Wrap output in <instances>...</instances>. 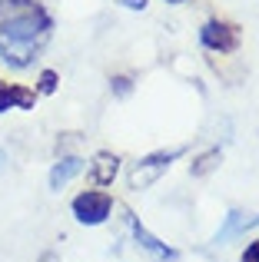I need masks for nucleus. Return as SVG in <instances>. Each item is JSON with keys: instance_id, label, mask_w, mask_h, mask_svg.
Instances as JSON below:
<instances>
[{"instance_id": "7", "label": "nucleus", "mask_w": 259, "mask_h": 262, "mask_svg": "<svg viewBox=\"0 0 259 262\" xmlns=\"http://www.w3.org/2000/svg\"><path fill=\"white\" fill-rule=\"evenodd\" d=\"M37 93L27 86H0V113L7 110H33Z\"/></svg>"}, {"instance_id": "14", "label": "nucleus", "mask_w": 259, "mask_h": 262, "mask_svg": "<svg viewBox=\"0 0 259 262\" xmlns=\"http://www.w3.org/2000/svg\"><path fill=\"white\" fill-rule=\"evenodd\" d=\"M126 10H146V0H120Z\"/></svg>"}, {"instance_id": "16", "label": "nucleus", "mask_w": 259, "mask_h": 262, "mask_svg": "<svg viewBox=\"0 0 259 262\" xmlns=\"http://www.w3.org/2000/svg\"><path fill=\"white\" fill-rule=\"evenodd\" d=\"M166 4H183V0H166Z\"/></svg>"}, {"instance_id": "1", "label": "nucleus", "mask_w": 259, "mask_h": 262, "mask_svg": "<svg viewBox=\"0 0 259 262\" xmlns=\"http://www.w3.org/2000/svg\"><path fill=\"white\" fill-rule=\"evenodd\" d=\"M53 20L37 0H0V60L10 70H27L47 47Z\"/></svg>"}, {"instance_id": "13", "label": "nucleus", "mask_w": 259, "mask_h": 262, "mask_svg": "<svg viewBox=\"0 0 259 262\" xmlns=\"http://www.w3.org/2000/svg\"><path fill=\"white\" fill-rule=\"evenodd\" d=\"M113 90H117L120 96H126V93H130V80H126V77H117V80H113Z\"/></svg>"}, {"instance_id": "12", "label": "nucleus", "mask_w": 259, "mask_h": 262, "mask_svg": "<svg viewBox=\"0 0 259 262\" xmlns=\"http://www.w3.org/2000/svg\"><path fill=\"white\" fill-rule=\"evenodd\" d=\"M243 262H259V239L246 246V252H243Z\"/></svg>"}, {"instance_id": "17", "label": "nucleus", "mask_w": 259, "mask_h": 262, "mask_svg": "<svg viewBox=\"0 0 259 262\" xmlns=\"http://www.w3.org/2000/svg\"><path fill=\"white\" fill-rule=\"evenodd\" d=\"M0 166H4V153H0Z\"/></svg>"}, {"instance_id": "9", "label": "nucleus", "mask_w": 259, "mask_h": 262, "mask_svg": "<svg viewBox=\"0 0 259 262\" xmlns=\"http://www.w3.org/2000/svg\"><path fill=\"white\" fill-rule=\"evenodd\" d=\"M117 173H120V160L113 153H97V156H93L90 176H93V183H97V186H110Z\"/></svg>"}, {"instance_id": "5", "label": "nucleus", "mask_w": 259, "mask_h": 262, "mask_svg": "<svg viewBox=\"0 0 259 262\" xmlns=\"http://www.w3.org/2000/svg\"><path fill=\"white\" fill-rule=\"evenodd\" d=\"M126 223H130V229H133V239L140 243V249H146L156 262H176V259H180V252H176V249H169V246L160 243V239H156L143 223H136L133 212H126Z\"/></svg>"}, {"instance_id": "3", "label": "nucleus", "mask_w": 259, "mask_h": 262, "mask_svg": "<svg viewBox=\"0 0 259 262\" xmlns=\"http://www.w3.org/2000/svg\"><path fill=\"white\" fill-rule=\"evenodd\" d=\"M110 212H113V199L106 196V192L87 189V192H80V196L73 199V216H77V223H83V226L106 223Z\"/></svg>"}, {"instance_id": "10", "label": "nucleus", "mask_w": 259, "mask_h": 262, "mask_svg": "<svg viewBox=\"0 0 259 262\" xmlns=\"http://www.w3.org/2000/svg\"><path fill=\"white\" fill-rule=\"evenodd\" d=\"M220 149H209V153H203L200 160H196V166H193V176H206V173H213L216 166H220Z\"/></svg>"}, {"instance_id": "8", "label": "nucleus", "mask_w": 259, "mask_h": 262, "mask_svg": "<svg viewBox=\"0 0 259 262\" xmlns=\"http://www.w3.org/2000/svg\"><path fill=\"white\" fill-rule=\"evenodd\" d=\"M83 169H87V163L80 160V156H63V160L50 169V189H63V186L70 183L73 176H80Z\"/></svg>"}, {"instance_id": "15", "label": "nucleus", "mask_w": 259, "mask_h": 262, "mask_svg": "<svg viewBox=\"0 0 259 262\" xmlns=\"http://www.w3.org/2000/svg\"><path fill=\"white\" fill-rule=\"evenodd\" d=\"M40 262H57V256H53V252H44V256H40Z\"/></svg>"}, {"instance_id": "11", "label": "nucleus", "mask_w": 259, "mask_h": 262, "mask_svg": "<svg viewBox=\"0 0 259 262\" xmlns=\"http://www.w3.org/2000/svg\"><path fill=\"white\" fill-rule=\"evenodd\" d=\"M40 93H44V96H50L53 93V90H57V73H53V70H44V73H40Z\"/></svg>"}, {"instance_id": "4", "label": "nucleus", "mask_w": 259, "mask_h": 262, "mask_svg": "<svg viewBox=\"0 0 259 262\" xmlns=\"http://www.w3.org/2000/svg\"><path fill=\"white\" fill-rule=\"evenodd\" d=\"M200 43L216 53H233L240 47V30L233 24H223V20H209L200 30Z\"/></svg>"}, {"instance_id": "6", "label": "nucleus", "mask_w": 259, "mask_h": 262, "mask_svg": "<svg viewBox=\"0 0 259 262\" xmlns=\"http://www.w3.org/2000/svg\"><path fill=\"white\" fill-rule=\"evenodd\" d=\"M253 226H259V216H246V212H229L226 216V223H223V229L213 236V243L216 246H226L229 239H236V236H243L246 229H253Z\"/></svg>"}, {"instance_id": "2", "label": "nucleus", "mask_w": 259, "mask_h": 262, "mask_svg": "<svg viewBox=\"0 0 259 262\" xmlns=\"http://www.w3.org/2000/svg\"><path fill=\"white\" fill-rule=\"evenodd\" d=\"M186 153V146H176V149H160V153H149L143 156L140 163H136L133 169H130V189H149V186L156 183L163 173H166L169 166H173V160H180V156Z\"/></svg>"}]
</instances>
